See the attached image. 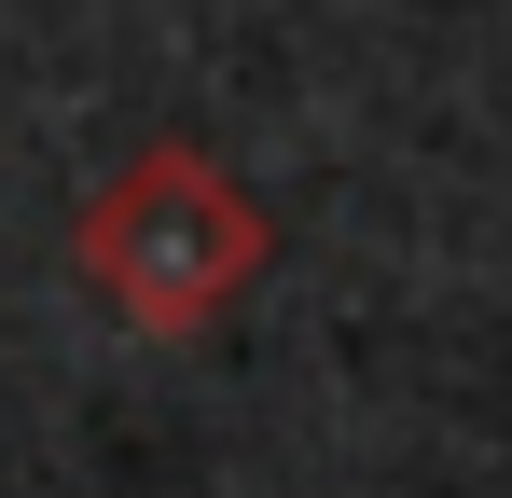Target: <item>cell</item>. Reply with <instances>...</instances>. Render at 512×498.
Returning a JSON list of instances; mask_svg holds the SVG:
<instances>
[{
	"mask_svg": "<svg viewBox=\"0 0 512 498\" xmlns=\"http://www.w3.org/2000/svg\"><path fill=\"white\" fill-rule=\"evenodd\" d=\"M70 263H84V291H97L125 332L180 346V332H208L263 263H277V222H263V194H250L222 153L153 139V153H125V166L84 194Z\"/></svg>",
	"mask_w": 512,
	"mask_h": 498,
	"instance_id": "1",
	"label": "cell"
}]
</instances>
